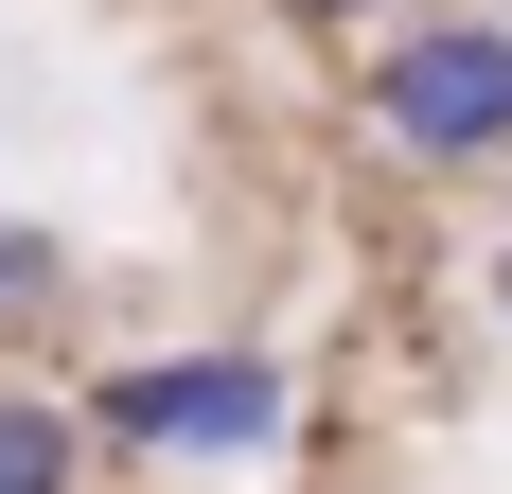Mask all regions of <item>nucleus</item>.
I'll list each match as a JSON object with an SVG mask.
<instances>
[{"label":"nucleus","instance_id":"obj_4","mask_svg":"<svg viewBox=\"0 0 512 494\" xmlns=\"http://www.w3.org/2000/svg\"><path fill=\"white\" fill-rule=\"evenodd\" d=\"M106 442L89 406H71V371H0V494H89Z\"/></svg>","mask_w":512,"mask_h":494},{"label":"nucleus","instance_id":"obj_5","mask_svg":"<svg viewBox=\"0 0 512 494\" xmlns=\"http://www.w3.org/2000/svg\"><path fill=\"white\" fill-rule=\"evenodd\" d=\"M301 36H389V18H424V0H283Z\"/></svg>","mask_w":512,"mask_h":494},{"label":"nucleus","instance_id":"obj_3","mask_svg":"<svg viewBox=\"0 0 512 494\" xmlns=\"http://www.w3.org/2000/svg\"><path fill=\"white\" fill-rule=\"evenodd\" d=\"M0 371H89V247L0 195Z\"/></svg>","mask_w":512,"mask_h":494},{"label":"nucleus","instance_id":"obj_2","mask_svg":"<svg viewBox=\"0 0 512 494\" xmlns=\"http://www.w3.org/2000/svg\"><path fill=\"white\" fill-rule=\"evenodd\" d=\"M354 142L389 177H512V18L424 0V18L354 36Z\"/></svg>","mask_w":512,"mask_h":494},{"label":"nucleus","instance_id":"obj_1","mask_svg":"<svg viewBox=\"0 0 512 494\" xmlns=\"http://www.w3.org/2000/svg\"><path fill=\"white\" fill-rule=\"evenodd\" d=\"M106 477H265L301 442V353L283 336H142L71 371Z\"/></svg>","mask_w":512,"mask_h":494},{"label":"nucleus","instance_id":"obj_6","mask_svg":"<svg viewBox=\"0 0 512 494\" xmlns=\"http://www.w3.org/2000/svg\"><path fill=\"white\" fill-rule=\"evenodd\" d=\"M477 300H495V336H512V212H495V247H477Z\"/></svg>","mask_w":512,"mask_h":494}]
</instances>
